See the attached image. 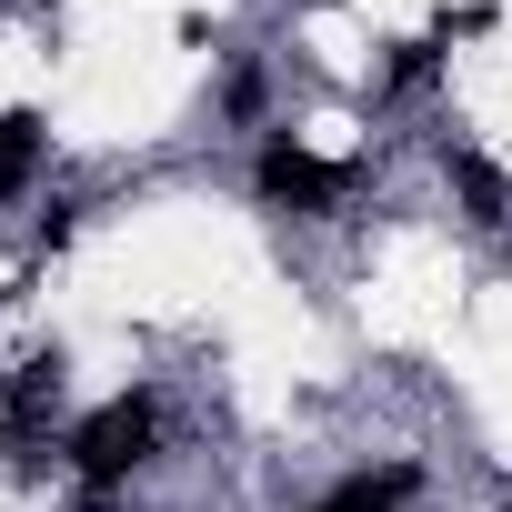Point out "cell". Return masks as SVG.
Returning <instances> with one entry per match:
<instances>
[{
  "label": "cell",
  "instance_id": "cell-6",
  "mask_svg": "<svg viewBox=\"0 0 512 512\" xmlns=\"http://www.w3.org/2000/svg\"><path fill=\"white\" fill-rule=\"evenodd\" d=\"M322 512H332V502H322Z\"/></svg>",
  "mask_w": 512,
  "mask_h": 512
},
{
  "label": "cell",
  "instance_id": "cell-4",
  "mask_svg": "<svg viewBox=\"0 0 512 512\" xmlns=\"http://www.w3.org/2000/svg\"><path fill=\"white\" fill-rule=\"evenodd\" d=\"M41 111H0V201L11 191H31V171H41Z\"/></svg>",
  "mask_w": 512,
  "mask_h": 512
},
{
  "label": "cell",
  "instance_id": "cell-3",
  "mask_svg": "<svg viewBox=\"0 0 512 512\" xmlns=\"http://www.w3.org/2000/svg\"><path fill=\"white\" fill-rule=\"evenodd\" d=\"M51 412H61V352H31L11 372V392H0V422H11V442H31Z\"/></svg>",
  "mask_w": 512,
  "mask_h": 512
},
{
  "label": "cell",
  "instance_id": "cell-2",
  "mask_svg": "<svg viewBox=\"0 0 512 512\" xmlns=\"http://www.w3.org/2000/svg\"><path fill=\"white\" fill-rule=\"evenodd\" d=\"M251 181H262V201H282V211H332L342 201V171L312 161L302 141H272L262 161H251Z\"/></svg>",
  "mask_w": 512,
  "mask_h": 512
},
{
  "label": "cell",
  "instance_id": "cell-1",
  "mask_svg": "<svg viewBox=\"0 0 512 512\" xmlns=\"http://www.w3.org/2000/svg\"><path fill=\"white\" fill-rule=\"evenodd\" d=\"M151 442H161V412H151L141 392H121V402H101V412L71 432V462H81V482H121V472L151 462Z\"/></svg>",
  "mask_w": 512,
  "mask_h": 512
},
{
  "label": "cell",
  "instance_id": "cell-5",
  "mask_svg": "<svg viewBox=\"0 0 512 512\" xmlns=\"http://www.w3.org/2000/svg\"><path fill=\"white\" fill-rule=\"evenodd\" d=\"M452 191L472 201V221H512V191H502V171L482 151H452Z\"/></svg>",
  "mask_w": 512,
  "mask_h": 512
}]
</instances>
